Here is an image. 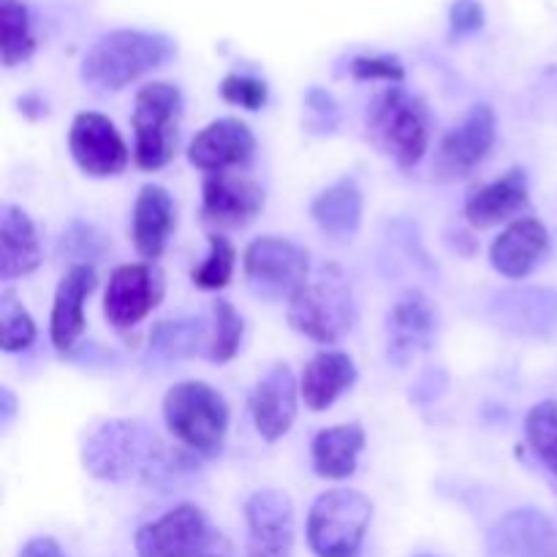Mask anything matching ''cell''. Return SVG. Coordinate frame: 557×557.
<instances>
[{
    "label": "cell",
    "instance_id": "cell-1",
    "mask_svg": "<svg viewBox=\"0 0 557 557\" xmlns=\"http://www.w3.org/2000/svg\"><path fill=\"white\" fill-rule=\"evenodd\" d=\"M82 462L96 479H107V482L145 479L150 484L177 479L180 471L194 468L185 460V451L166 449L156 430L147 428L139 419L103 422L85 441Z\"/></svg>",
    "mask_w": 557,
    "mask_h": 557
},
{
    "label": "cell",
    "instance_id": "cell-2",
    "mask_svg": "<svg viewBox=\"0 0 557 557\" xmlns=\"http://www.w3.org/2000/svg\"><path fill=\"white\" fill-rule=\"evenodd\" d=\"M364 125L381 152L395 158L400 169H413L428 152L433 117L422 98L406 87L389 85L370 101Z\"/></svg>",
    "mask_w": 557,
    "mask_h": 557
},
{
    "label": "cell",
    "instance_id": "cell-3",
    "mask_svg": "<svg viewBox=\"0 0 557 557\" xmlns=\"http://www.w3.org/2000/svg\"><path fill=\"white\" fill-rule=\"evenodd\" d=\"M174 47L161 33L112 30L98 38L82 60V79L98 90H123L125 85L161 69Z\"/></svg>",
    "mask_w": 557,
    "mask_h": 557
},
{
    "label": "cell",
    "instance_id": "cell-4",
    "mask_svg": "<svg viewBox=\"0 0 557 557\" xmlns=\"http://www.w3.org/2000/svg\"><path fill=\"white\" fill-rule=\"evenodd\" d=\"M286 319L292 330L324 346H332L348 335L357 321V302H354L351 283L346 281L341 267H321L319 275L288 299Z\"/></svg>",
    "mask_w": 557,
    "mask_h": 557
},
{
    "label": "cell",
    "instance_id": "cell-5",
    "mask_svg": "<svg viewBox=\"0 0 557 557\" xmlns=\"http://www.w3.org/2000/svg\"><path fill=\"white\" fill-rule=\"evenodd\" d=\"M163 419L190 455L215 457L228 430V403L205 381H183L163 397Z\"/></svg>",
    "mask_w": 557,
    "mask_h": 557
},
{
    "label": "cell",
    "instance_id": "cell-6",
    "mask_svg": "<svg viewBox=\"0 0 557 557\" xmlns=\"http://www.w3.org/2000/svg\"><path fill=\"white\" fill-rule=\"evenodd\" d=\"M180 120H183V92L169 82H150L136 92L134 114V158L141 169H163L180 145Z\"/></svg>",
    "mask_w": 557,
    "mask_h": 557
},
{
    "label": "cell",
    "instance_id": "cell-7",
    "mask_svg": "<svg viewBox=\"0 0 557 557\" xmlns=\"http://www.w3.org/2000/svg\"><path fill=\"white\" fill-rule=\"evenodd\" d=\"M373 520V504L357 490L319 495L308 515V544L315 557H357Z\"/></svg>",
    "mask_w": 557,
    "mask_h": 557
},
{
    "label": "cell",
    "instance_id": "cell-8",
    "mask_svg": "<svg viewBox=\"0 0 557 557\" xmlns=\"http://www.w3.org/2000/svg\"><path fill=\"white\" fill-rule=\"evenodd\" d=\"M308 253L281 237H259L245 250V281L261 299H292L308 283Z\"/></svg>",
    "mask_w": 557,
    "mask_h": 557
},
{
    "label": "cell",
    "instance_id": "cell-9",
    "mask_svg": "<svg viewBox=\"0 0 557 557\" xmlns=\"http://www.w3.org/2000/svg\"><path fill=\"white\" fill-rule=\"evenodd\" d=\"M218 536L205 511L194 504L174 506L156 522H147L136 533L139 557H210L215 555Z\"/></svg>",
    "mask_w": 557,
    "mask_h": 557
},
{
    "label": "cell",
    "instance_id": "cell-10",
    "mask_svg": "<svg viewBox=\"0 0 557 557\" xmlns=\"http://www.w3.org/2000/svg\"><path fill=\"white\" fill-rule=\"evenodd\" d=\"M495 128H498V120H495L493 107L476 103L466 114V120L441 139L433 161V177L444 180V183L468 177L493 150Z\"/></svg>",
    "mask_w": 557,
    "mask_h": 557
},
{
    "label": "cell",
    "instance_id": "cell-11",
    "mask_svg": "<svg viewBox=\"0 0 557 557\" xmlns=\"http://www.w3.org/2000/svg\"><path fill=\"white\" fill-rule=\"evenodd\" d=\"M161 297L163 275L156 264H123L109 275L103 315L114 330H131L158 308Z\"/></svg>",
    "mask_w": 557,
    "mask_h": 557
},
{
    "label": "cell",
    "instance_id": "cell-12",
    "mask_svg": "<svg viewBox=\"0 0 557 557\" xmlns=\"http://www.w3.org/2000/svg\"><path fill=\"white\" fill-rule=\"evenodd\" d=\"M69 150L76 166L90 177H114L128 166V147L109 117L79 112L69 131Z\"/></svg>",
    "mask_w": 557,
    "mask_h": 557
},
{
    "label": "cell",
    "instance_id": "cell-13",
    "mask_svg": "<svg viewBox=\"0 0 557 557\" xmlns=\"http://www.w3.org/2000/svg\"><path fill=\"white\" fill-rule=\"evenodd\" d=\"M264 210V188L239 172L207 174L201 185V215L221 228H243Z\"/></svg>",
    "mask_w": 557,
    "mask_h": 557
},
{
    "label": "cell",
    "instance_id": "cell-14",
    "mask_svg": "<svg viewBox=\"0 0 557 557\" xmlns=\"http://www.w3.org/2000/svg\"><path fill=\"white\" fill-rule=\"evenodd\" d=\"M248 557H292L294 506L286 493L259 490L245 504Z\"/></svg>",
    "mask_w": 557,
    "mask_h": 557
},
{
    "label": "cell",
    "instance_id": "cell-15",
    "mask_svg": "<svg viewBox=\"0 0 557 557\" xmlns=\"http://www.w3.org/2000/svg\"><path fill=\"white\" fill-rule=\"evenodd\" d=\"M256 156V136L243 120L221 117L194 136L188 147V161L207 174L237 172Z\"/></svg>",
    "mask_w": 557,
    "mask_h": 557
},
{
    "label": "cell",
    "instance_id": "cell-16",
    "mask_svg": "<svg viewBox=\"0 0 557 557\" xmlns=\"http://www.w3.org/2000/svg\"><path fill=\"white\" fill-rule=\"evenodd\" d=\"M490 319L515 335L547 337L557 332V292L553 288H511L493 294Z\"/></svg>",
    "mask_w": 557,
    "mask_h": 557
},
{
    "label": "cell",
    "instance_id": "cell-17",
    "mask_svg": "<svg viewBox=\"0 0 557 557\" xmlns=\"http://www.w3.org/2000/svg\"><path fill=\"white\" fill-rule=\"evenodd\" d=\"M487 557H557L553 520L539 509H517L487 533Z\"/></svg>",
    "mask_w": 557,
    "mask_h": 557
},
{
    "label": "cell",
    "instance_id": "cell-18",
    "mask_svg": "<svg viewBox=\"0 0 557 557\" xmlns=\"http://www.w3.org/2000/svg\"><path fill=\"white\" fill-rule=\"evenodd\" d=\"M297 381L286 364H275L267 370L264 379L256 384L250 397L253 424L267 444H275L292 430L297 419Z\"/></svg>",
    "mask_w": 557,
    "mask_h": 557
},
{
    "label": "cell",
    "instance_id": "cell-19",
    "mask_svg": "<svg viewBox=\"0 0 557 557\" xmlns=\"http://www.w3.org/2000/svg\"><path fill=\"white\" fill-rule=\"evenodd\" d=\"M96 283L98 277L92 264H71L60 277L52 302V319H49V337L60 354L71 351L85 332V302Z\"/></svg>",
    "mask_w": 557,
    "mask_h": 557
},
{
    "label": "cell",
    "instance_id": "cell-20",
    "mask_svg": "<svg viewBox=\"0 0 557 557\" xmlns=\"http://www.w3.org/2000/svg\"><path fill=\"white\" fill-rule=\"evenodd\" d=\"M174 226H177V205L172 194L161 185H145L136 196L134 215H131V237L141 259H161Z\"/></svg>",
    "mask_w": 557,
    "mask_h": 557
},
{
    "label": "cell",
    "instance_id": "cell-21",
    "mask_svg": "<svg viewBox=\"0 0 557 557\" xmlns=\"http://www.w3.org/2000/svg\"><path fill=\"white\" fill-rule=\"evenodd\" d=\"M549 250V232L542 221L536 218H520L511 223L500 237L495 239L490 248V261H493L495 272L504 277L520 281L536 270L539 261L547 256Z\"/></svg>",
    "mask_w": 557,
    "mask_h": 557
},
{
    "label": "cell",
    "instance_id": "cell-22",
    "mask_svg": "<svg viewBox=\"0 0 557 557\" xmlns=\"http://www.w3.org/2000/svg\"><path fill=\"white\" fill-rule=\"evenodd\" d=\"M386 335H389V359L395 364H406L419 348H428L435 335V313L430 299L417 288L403 294L389 310Z\"/></svg>",
    "mask_w": 557,
    "mask_h": 557
},
{
    "label": "cell",
    "instance_id": "cell-23",
    "mask_svg": "<svg viewBox=\"0 0 557 557\" xmlns=\"http://www.w3.org/2000/svg\"><path fill=\"white\" fill-rule=\"evenodd\" d=\"M528 201L525 169H509L504 177L476 185L466 196V218L473 228H490L528 210Z\"/></svg>",
    "mask_w": 557,
    "mask_h": 557
},
{
    "label": "cell",
    "instance_id": "cell-24",
    "mask_svg": "<svg viewBox=\"0 0 557 557\" xmlns=\"http://www.w3.org/2000/svg\"><path fill=\"white\" fill-rule=\"evenodd\" d=\"M41 264V243L30 215L16 205H3L0 210V277L30 275Z\"/></svg>",
    "mask_w": 557,
    "mask_h": 557
},
{
    "label": "cell",
    "instance_id": "cell-25",
    "mask_svg": "<svg viewBox=\"0 0 557 557\" xmlns=\"http://www.w3.org/2000/svg\"><path fill=\"white\" fill-rule=\"evenodd\" d=\"M357 381V364L343 351H319L302 373V400L310 411H326Z\"/></svg>",
    "mask_w": 557,
    "mask_h": 557
},
{
    "label": "cell",
    "instance_id": "cell-26",
    "mask_svg": "<svg viewBox=\"0 0 557 557\" xmlns=\"http://www.w3.org/2000/svg\"><path fill=\"white\" fill-rule=\"evenodd\" d=\"M310 215L326 237L351 239L362 223V190L354 180H337L315 196Z\"/></svg>",
    "mask_w": 557,
    "mask_h": 557
},
{
    "label": "cell",
    "instance_id": "cell-27",
    "mask_svg": "<svg viewBox=\"0 0 557 557\" xmlns=\"http://www.w3.org/2000/svg\"><path fill=\"white\" fill-rule=\"evenodd\" d=\"M364 449V430L362 424H337V428L321 430L313 438V471L321 479H332V482H341V479L354 476L357 471L359 455Z\"/></svg>",
    "mask_w": 557,
    "mask_h": 557
},
{
    "label": "cell",
    "instance_id": "cell-28",
    "mask_svg": "<svg viewBox=\"0 0 557 557\" xmlns=\"http://www.w3.org/2000/svg\"><path fill=\"white\" fill-rule=\"evenodd\" d=\"M207 330L196 319L180 321H161L150 335V354L158 359H185L199 354L201 348L207 351Z\"/></svg>",
    "mask_w": 557,
    "mask_h": 557
},
{
    "label": "cell",
    "instance_id": "cell-29",
    "mask_svg": "<svg viewBox=\"0 0 557 557\" xmlns=\"http://www.w3.org/2000/svg\"><path fill=\"white\" fill-rule=\"evenodd\" d=\"M0 27H3V63L9 69L25 63L36 52V36H33L30 14L22 0H0Z\"/></svg>",
    "mask_w": 557,
    "mask_h": 557
},
{
    "label": "cell",
    "instance_id": "cell-30",
    "mask_svg": "<svg viewBox=\"0 0 557 557\" xmlns=\"http://www.w3.org/2000/svg\"><path fill=\"white\" fill-rule=\"evenodd\" d=\"M243 315L234 310V305L226 299H215L212 302V335L205 351L207 359H212V362L234 359V354L239 351V343H243Z\"/></svg>",
    "mask_w": 557,
    "mask_h": 557
},
{
    "label": "cell",
    "instance_id": "cell-31",
    "mask_svg": "<svg viewBox=\"0 0 557 557\" xmlns=\"http://www.w3.org/2000/svg\"><path fill=\"white\" fill-rule=\"evenodd\" d=\"M525 435L539 460L557 476V403L547 400L531 408L525 419Z\"/></svg>",
    "mask_w": 557,
    "mask_h": 557
},
{
    "label": "cell",
    "instance_id": "cell-32",
    "mask_svg": "<svg viewBox=\"0 0 557 557\" xmlns=\"http://www.w3.org/2000/svg\"><path fill=\"white\" fill-rule=\"evenodd\" d=\"M234 261H237L234 245L221 234H210V253L199 267H194L190 281L201 292H218V288L228 286V281H232Z\"/></svg>",
    "mask_w": 557,
    "mask_h": 557
},
{
    "label": "cell",
    "instance_id": "cell-33",
    "mask_svg": "<svg viewBox=\"0 0 557 557\" xmlns=\"http://www.w3.org/2000/svg\"><path fill=\"white\" fill-rule=\"evenodd\" d=\"M0 337H3V351H25L36 341V324L30 313L22 308L20 299L11 292H3L0 297Z\"/></svg>",
    "mask_w": 557,
    "mask_h": 557
},
{
    "label": "cell",
    "instance_id": "cell-34",
    "mask_svg": "<svg viewBox=\"0 0 557 557\" xmlns=\"http://www.w3.org/2000/svg\"><path fill=\"white\" fill-rule=\"evenodd\" d=\"M221 96L223 101L234 103V107H243L248 112H256L267 103V82L259 79V76L250 74H228L226 79L221 82Z\"/></svg>",
    "mask_w": 557,
    "mask_h": 557
},
{
    "label": "cell",
    "instance_id": "cell-35",
    "mask_svg": "<svg viewBox=\"0 0 557 557\" xmlns=\"http://www.w3.org/2000/svg\"><path fill=\"white\" fill-rule=\"evenodd\" d=\"M351 76L362 82H389V85H400L406 79V69L397 58L392 54H359L351 60Z\"/></svg>",
    "mask_w": 557,
    "mask_h": 557
},
{
    "label": "cell",
    "instance_id": "cell-36",
    "mask_svg": "<svg viewBox=\"0 0 557 557\" xmlns=\"http://www.w3.org/2000/svg\"><path fill=\"white\" fill-rule=\"evenodd\" d=\"M484 25V9L476 0H457L451 5V36H468Z\"/></svg>",
    "mask_w": 557,
    "mask_h": 557
},
{
    "label": "cell",
    "instance_id": "cell-37",
    "mask_svg": "<svg viewBox=\"0 0 557 557\" xmlns=\"http://www.w3.org/2000/svg\"><path fill=\"white\" fill-rule=\"evenodd\" d=\"M20 557H69L60 549V544L54 539L41 536V539H30V542L22 547Z\"/></svg>",
    "mask_w": 557,
    "mask_h": 557
},
{
    "label": "cell",
    "instance_id": "cell-38",
    "mask_svg": "<svg viewBox=\"0 0 557 557\" xmlns=\"http://www.w3.org/2000/svg\"><path fill=\"white\" fill-rule=\"evenodd\" d=\"M419 557H433V555H419Z\"/></svg>",
    "mask_w": 557,
    "mask_h": 557
},
{
    "label": "cell",
    "instance_id": "cell-39",
    "mask_svg": "<svg viewBox=\"0 0 557 557\" xmlns=\"http://www.w3.org/2000/svg\"><path fill=\"white\" fill-rule=\"evenodd\" d=\"M210 557H223V555H210Z\"/></svg>",
    "mask_w": 557,
    "mask_h": 557
}]
</instances>
